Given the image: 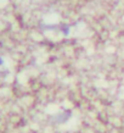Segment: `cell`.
I'll return each mask as SVG.
<instances>
[{"mask_svg":"<svg viewBox=\"0 0 124 133\" xmlns=\"http://www.w3.org/2000/svg\"><path fill=\"white\" fill-rule=\"evenodd\" d=\"M0 65H3V59L0 57Z\"/></svg>","mask_w":124,"mask_h":133,"instance_id":"1","label":"cell"}]
</instances>
